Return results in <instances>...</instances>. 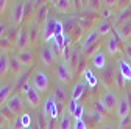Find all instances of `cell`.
<instances>
[{
    "label": "cell",
    "instance_id": "obj_4",
    "mask_svg": "<svg viewBox=\"0 0 131 129\" xmlns=\"http://www.w3.org/2000/svg\"><path fill=\"white\" fill-rule=\"evenodd\" d=\"M129 112H131V92L126 89L125 96L119 98L117 101V107H116V115L119 117V120H126L129 118Z\"/></svg>",
    "mask_w": 131,
    "mask_h": 129
},
{
    "label": "cell",
    "instance_id": "obj_13",
    "mask_svg": "<svg viewBox=\"0 0 131 129\" xmlns=\"http://www.w3.org/2000/svg\"><path fill=\"white\" fill-rule=\"evenodd\" d=\"M53 5L56 11L61 14H70L75 11V2H72V0H56V2H53Z\"/></svg>",
    "mask_w": 131,
    "mask_h": 129
},
{
    "label": "cell",
    "instance_id": "obj_37",
    "mask_svg": "<svg viewBox=\"0 0 131 129\" xmlns=\"http://www.w3.org/2000/svg\"><path fill=\"white\" fill-rule=\"evenodd\" d=\"M6 31H8V28H6V23L0 20V39H2V37H5Z\"/></svg>",
    "mask_w": 131,
    "mask_h": 129
},
{
    "label": "cell",
    "instance_id": "obj_39",
    "mask_svg": "<svg viewBox=\"0 0 131 129\" xmlns=\"http://www.w3.org/2000/svg\"><path fill=\"white\" fill-rule=\"evenodd\" d=\"M6 123H8V120L2 115V112H0V126H6Z\"/></svg>",
    "mask_w": 131,
    "mask_h": 129
},
{
    "label": "cell",
    "instance_id": "obj_8",
    "mask_svg": "<svg viewBox=\"0 0 131 129\" xmlns=\"http://www.w3.org/2000/svg\"><path fill=\"white\" fill-rule=\"evenodd\" d=\"M24 16H25V3L24 2H14L9 11V17L11 23L14 27H19L24 22Z\"/></svg>",
    "mask_w": 131,
    "mask_h": 129
},
{
    "label": "cell",
    "instance_id": "obj_30",
    "mask_svg": "<svg viewBox=\"0 0 131 129\" xmlns=\"http://www.w3.org/2000/svg\"><path fill=\"white\" fill-rule=\"evenodd\" d=\"M13 45H14V41H11L8 36L2 37V39H0V51H8V50H11Z\"/></svg>",
    "mask_w": 131,
    "mask_h": 129
},
{
    "label": "cell",
    "instance_id": "obj_23",
    "mask_svg": "<svg viewBox=\"0 0 131 129\" xmlns=\"http://www.w3.org/2000/svg\"><path fill=\"white\" fill-rule=\"evenodd\" d=\"M27 31H28L30 44H31V45H35L36 41H38V37H41V25H38V23H35V22H31V23L28 25Z\"/></svg>",
    "mask_w": 131,
    "mask_h": 129
},
{
    "label": "cell",
    "instance_id": "obj_33",
    "mask_svg": "<svg viewBox=\"0 0 131 129\" xmlns=\"http://www.w3.org/2000/svg\"><path fill=\"white\" fill-rule=\"evenodd\" d=\"M100 16H102V20H108V19H111V17H114V12H112V9L111 8H103L102 9V12H100Z\"/></svg>",
    "mask_w": 131,
    "mask_h": 129
},
{
    "label": "cell",
    "instance_id": "obj_24",
    "mask_svg": "<svg viewBox=\"0 0 131 129\" xmlns=\"http://www.w3.org/2000/svg\"><path fill=\"white\" fill-rule=\"evenodd\" d=\"M11 90H13V86H11V84H8V83L0 84V109H2V107L6 104V101L9 100Z\"/></svg>",
    "mask_w": 131,
    "mask_h": 129
},
{
    "label": "cell",
    "instance_id": "obj_16",
    "mask_svg": "<svg viewBox=\"0 0 131 129\" xmlns=\"http://www.w3.org/2000/svg\"><path fill=\"white\" fill-rule=\"evenodd\" d=\"M16 56H17V59L20 61V64H22L24 67H31L33 62H35V56H33V51L30 50V48L22 50V51H17Z\"/></svg>",
    "mask_w": 131,
    "mask_h": 129
},
{
    "label": "cell",
    "instance_id": "obj_20",
    "mask_svg": "<svg viewBox=\"0 0 131 129\" xmlns=\"http://www.w3.org/2000/svg\"><path fill=\"white\" fill-rule=\"evenodd\" d=\"M22 70H24V66L20 64V61L17 59L16 53L14 55H9V73L14 75V76H20Z\"/></svg>",
    "mask_w": 131,
    "mask_h": 129
},
{
    "label": "cell",
    "instance_id": "obj_44",
    "mask_svg": "<svg viewBox=\"0 0 131 129\" xmlns=\"http://www.w3.org/2000/svg\"><path fill=\"white\" fill-rule=\"evenodd\" d=\"M9 129H11V127H9Z\"/></svg>",
    "mask_w": 131,
    "mask_h": 129
},
{
    "label": "cell",
    "instance_id": "obj_29",
    "mask_svg": "<svg viewBox=\"0 0 131 129\" xmlns=\"http://www.w3.org/2000/svg\"><path fill=\"white\" fill-rule=\"evenodd\" d=\"M116 33H119V36L123 37V41H125V39H129V37H131V19H129L126 23H123L120 28H117Z\"/></svg>",
    "mask_w": 131,
    "mask_h": 129
},
{
    "label": "cell",
    "instance_id": "obj_3",
    "mask_svg": "<svg viewBox=\"0 0 131 129\" xmlns=\"http://www.w3.org/2000/svg\"><path fill=\"white\" fill-rule=\"evenodd\" d=\"M55 51H56V47H55L53 42L47 44V45H42L39 48V61H41V64L44 67L50 69L55 64V61H56V53Z\"/></svg>",
    "mask_w": 131,
    "mask_h": 129
},
{
    "label": "cell",
    "instance_id": "obj_2",
    "mask_svg": "<svg viewBox=\"0 0 131 129\" xmlns=\"http://www.w3.org/2000/svg\"><path fill=\"white\" fill-rule=\"evenodd\" d=\"M30 84L35 87L39 93H44V92L48 90V86H50V78H48V75L44 70L38 69V70L33 72V75L30 78Z\"/></svg>",
    "mask_w": 131,
    "mask_h": 129
},
{
    "label": "cell",
    "instance_id": "obj_32",
    "mask_svg": "<svg viewBox=\"0 0 131 129\" xmlns=\"http://www.w3.org/2000/svg\"><path fill=\"white\" fill-rule=\"evenodd\" d=\"M114 83H116V87H119V89H123L125 84H126L125 78L120 75V72H119L117 69H116V73H114Z\"/></svg>",
    "mask_w": 131,
    "mask_h": 129
},
{
    "label": "cell",
    "instance_id": "obj_11",
    "mask_svg": "<svg viewBox=\"0 0 131 129\" xmlns=\"http://www.w3.org/2000/svg\"><path fill=\"white\" fill-rule=\"evenodd\" d=\"M30 37H28V31L27 28H19L17 33L14 36V47L17 51H22V50H27L30 47Z\"/></svg>",
    "mask_w": 131,
    "mask_h": 129
},
{
    "label": "cell",
    "instance_id": "obj_22",
    "mask_svg": "<svg viewBox=\"0 0 131 129\" xmlns=\"http://www.w3.org/2000/svg\"><path fill=\"white\" fill-rule=\"evenodd\" d=\"M52 96L55 98V101H56L58 104L61 103V106H62V104H66V103H67L69 93H67V90H66L62 86H56V87L53 89V93H52Z\"/></svg>",
    "mask_w": 131,
    "mask_h": 129
},
{
    "label": "cell",
    "instance_id": "obj_38",
    "mask_svg": "<svg viewBox=\"0 0 131 129\" xmlns=\"http://www.w3.org/2000/svg\"><path fill=\"white\" fill-rule=\"evenodd\" d=\"M6 6H8V2H6V0H0V16H3Z\"/></svg>",
    "mask_w": 131,
    "mask_h": 129
},
{
    "label": "cell",
    "instance_id": "obj_12",
    "mask_svg": "<svg viewBox=\"0 0 131 129\" xmlns=\"http://www.w3.org/2000/svg\"><path fill=\"white\" fill-rule=\"evenodd\" d=\"M98 33H97V30L94 28V30H91L89 33L83 37V41H81V50L83 51H91V50H94V48L98 45Z\"/></svg>",
    "mask_w": 131,
    "mask_h": 129
},
{
    "label": "cell",
    "instance_id": "obj_5",
    "mask_svg": "<svg viewBox=\"0 0 131 129\" xmlns=\"http://www.w3.org/2000/svg\"><path fill=\"white\" fill-rule=\"evenodd\" d=\"M55 76L56 79L61 83V84H67L72 81L73 78V70L70 67L69 61H61L58 66H56V70H55Z\"/></svg>",
    "mask_w": 131,
    "mask_h": 129
},
{
    "label": "cell",
    "instance_id": "obj_10",
    "mask_svg": "<svg viewBox=\"0 0 131 129\" xmlns=\"http://www.w3.org/2000/svg\"><path fill=\"white\" fill-rule=\"evenodd\" d=\"M117 101H119L117 95L114 93L111 89H106V90L103 92V95H102V98H100V103L103 104V107L106 109V112L116 110V107H117Z\"/></svg>",
    "mask_w": 131,
    "mask_h": 129
},
{
    "label": "cell",
    "instance_id": "obj_40",
    "mask_svg": "<svg viewBox=\"0 0 131 129\" xmlns=\"http://www.w3.org/2000/svg\"><path fill=\"white\" fill-rule=\"evenodd\" d=\"M102 129H116V127H114L112 124H105V126H103Z\"/></svg>",
    "mask_w": 131,
    "mask_h": 129
},
{
    "label": "cell",
    "instance_id": "obj_28",
    "mask_svg": "<svg viewBox=\"0 0 131 129\" xmlns=\"http://www.w3.org/2000/svg\"><path fill=\"white\" fill-rule=\"evenodd\" d=\"M129 19H131V5H129V6H126V8H125L119 16H117V19H116V25H120V27H122V25H123V23H126Z\"/></svg>",
    "mask_w": 131,
    "mask_h": 129
},
{
    "label": "cell",
    "instance_id": "obj_41",
    "mask_svg": "<svg viewBox=\"0 0 131 129\" xmlns=\"http://www.w3.org/2000/svg\"><path fill=\"white\" fill-rule=\"evenodd\" d=\"M0 129H9V126H0Z\"/></svg>",
    "mask_w": 131,
    "mask_h": 129
},
{
    "label": "cell",
    "instance_id": "obj_34",
    "mask_svg": "<svg viewBox=\"0 0 131 129\" xmlns=\"http://www.w3.org/2000/svg\"><path fill=\"white\" fill-rule=\"evenodd\" d=\"M73 129H89L84 118H81V120H75L73 121Z\"/></svg>",
    "mask_w": 131,
    "mask_h": 129
},
{
    "label": "cell",
    "instance_id": "obj_17",
    "mask_svg": "<svg viewBox=\"0 0 131 129\" xmlns=\"http://www.w3.org/2000/svg\"><path fill=\"white\" fill-rule=\"evenodd\" d=\"M9 73V55L6 51H0V81L5 79Z\"/></svg>",
    "mask_w": 131,
    "mask_h": 129
},
{
    "label": "cell",
    "instance_id": "obj_21",
    "mask_svg": "<svg viewBox=\"0 0 131 129\" xmlns=\"http://www.w3.org/2000/svg\"><path fill=\"white\" fill-rule=\"evenodd\" d=\"M86 84H84V81L83 79H80V81L72 87V90H70V100H75V101H80V98L84 95V90H86Z\"/></svg>",
    "mask_w": 131,
    "mask_h": 129
},
{
    "label": "cell",
    "instance_id": "obj_26",
    "mask_svg": "<svg viewBox=\"0 0 131 129\" xmlns=\"http://www.w3.org/2000/svg\"><path fill=\"white\" fill-rule=\"evenodd\" d=\"M56 129H73V120L66 112H61L58 123H56Z\"/></svg>",
    "mask_w": 131,
    "mask_h": 129
},
{
    "label": "cell",
    "instance_id": "obj_35",
    "mask_svg": "<svg viewBox=\"0 0 131 129\" xmlns=\"http://www.w3.org/2000/svg\"><path fill=\"white\" fill-rule=\"evenodd\" d=\"M92 106H94V110L100 112V114H106V109L103 107V104H102L100 101H94V103H92Z\"/></svg>",
    "mask_w": 131,
    "mask_h": 129
},
{
    "label": "cell",
    "instance_id": "obj_27",
    "mask_svg": "<svg viewBox=\"0 0 131 129\" xmlns=\"http://www.w3.org/2000/svg\"><path fill=\"white\" fill-rule=\"evenodd\" d=\"M84 81V84L88 86V87H91V89H94L97 84H98V78L92 73V70H89V69H86L84 72H83V78H81Z\"/></svg>",
    "mask_w": 131,
    "mask_h": 129
},
{
    "label": "cell",
    "instance_id": "obj_31",
    "mask_svg": "<svg viewBox=\"0 0 131 129\" xmlns=\"http://www.w3.org/2000/svg\"><path fill=\"white\" fill-rule=\"evenodd\" d=\"M114 73H116V70H112V69H105L103 70V75H102V78H103V81H105V84H106V87L109 86V79H111V83L114 81Z\"/></svg>",
    "mask_w": 131,
    "mask_h": 129
},
{
    "label": "cell",
    "instance_id": "obj_14",
    "mask_svg": "<svg viewBox=\"0 0 131 129\" xmlns=\"http://www.w3.org/2000/svg\"><path fill=\"white\" fill-rule=\"evenodd\" d=\"M47 17H48V5H47V3H39V5L36 6V11H35V20H33V22L42 27V23L45 22Z\"/></svg>",
    "mask_w": 131,
    "mask_h": 129
},
{
    "label": "cell",
    "instance_id": "obj_43",
    "mask_svg": "<svg viewBox=\"0 0 131 129\" xmlns=\"http://www.w3.org/2000/svg\"><path fill=\"white\" fill-rule=\"evenodd\" d=\"M129 117H131V115H129Z\"/></svg>",
    "mask_w": 131,
    "mask_h": 129
},
{
    "label": "cell",
    "instance_id": "obj_15",
    "mask_svg": "<svg viewBox=\"0 0 131 129\" xmlns=\"http://www.w3.org/2000/svg\"><path fill=\"white\" fill-rule=\"evenodd\" d=\"M105 47H106V50H108V55H111V56H114V55L119 53V37H117L116 31H112L111 36L106 39Z\"/></svg>",
    "mask_w": 131,
    "mask_h": 129
},
{
    "label": "cell",
    "instance_id": "obj_19",
    "mask_svg": "<svg viewBox=\"0 0 131 129\" xmlns=\"http://www.w3.org/2000/svg\"><path fill=\"white\" fill-rule=\"evenodd\" d=\"M91 62H92V66L98 70H105V66H106V58L103 55V51L100 50H95L92 58H91Z\"/></svg>",
    "mask_w": 131,
    "mask_h": 129
},
{
    "label": "cell",
    "instance_id": "obj_1",
    "mask_svg": "<svg viewBox=\"0 0 131 129\" xmlns=\"http://www.w3.org/2000/svg\"><path fill=\"white\" fill-rule=\"evenodd\" d=\"M20 95H24L25 103L31 109H38L41 106V93L30 84V81H27L25 84L20 86Z\"/></svg>",
    "mask_w": 131,
    "mask_h": 129
},
{
    "label": "cell",
    "instance_id": "obj_42",
    "mask_svg": "<svg viewBox=\"0 0 131 129\" xmlns=\"http://www.w3.org/2000/svg\"><path fill=\"white\" fill-rule=\"evenodd\" d=\"M128 42H129V44H131V37H129V39H128Z\"/></svg>",
    "mask_w": 131,
    "mask_h": 129
},
{
    "label": "cell",
    "instance_id": "obj_6",
    "mask_svg": "<svg viewBox=\"0 0 131 129\" xmlns=\"http://www.w3.org/2000/svg\"><path fill=\"white\" fill-rule=\"evenodd\" d=\"M55 25H56V19L48 16L41 27V39L45 45L53 42V39H55Z\"/></svg>",
    "mask_w": 131,
    "mask_h": 129
},
{
    "label": "cell",
    "instance_id": "obj_36",
    "mask_svg": "<svg viewBox=\"0 0 131 129\" xmlns=\"http://www.w3.org/2000/svg\"><path fill=\"white\" fill-rule=\"evenodd\" d=\"M123 51H125V56L131 61V44L129 42H126L125 44V47H123Z\"/></svg>",
    "mask_w": 131,
    "mask_h": 129
},
{
    "label": "cell",
    "instance_id": "obj_7",
    "mask_svg": "<svg viewBox=\"0 0 131 129\" xmlns=\"http://www.w3.org/2000/svg\"><path fill=\"white\" fill-rule=\"evenodd\" d=\"M5 109L9 112L13 117H19L22 115L24 112V100H22V95L20 93H14L9 96V100L5 104Z\"/></svg>",
    "mask_w": 131,
    "mask_h": 129
},
{
    "label": "cell",
    "instance_id": "obj_25",
    "mask_svg": "<svg viewBox=\"0 0 131 129\" xmlns=\"http://www.w3.org/2000/svg\"><path fill=\"white\" fill-rule=\"evenodd\" d=\"M112 25L109 20H98V23L95 25V30H97V33L98 36H109L112 33Z\"/></svg>",
    "mask_w": 131,
    "mask_h": 129
},
{
    "label": "cell",
    "instance_id": "obj_18",
    "mask_svg": "<svg viewBox=\"0 0 131 129\" xmlns=\"http://www.w3.org/2000/svg\"><path fill=\"white\" fill-rule=\"evenodd\" d=\"M117 70L120 72V75L125 78V81H131V64L126 59H119L117 61Z\"/></svg>",
    "mask_w": 131,
    "mask_h": 129
},
{
    "label": "cell",
    "instance_id": "obj_9",
    "mask_svg": "<svg viewBox=\"0 0 131 129\" xmlns=\"http://www.w3.org/2000/svg\"><path fill=\"white\" fill-rule=\"evenodd\" d=\"M44 115H45V120H56L59 118V107H58V103L55 101L53 96H48L44 103Z\"/></svg>",
    "mask_w": 131,
    "mask_h": 129
}]
</instances>
